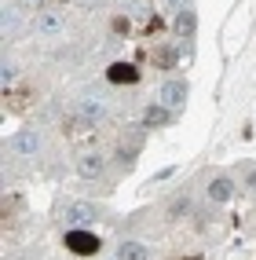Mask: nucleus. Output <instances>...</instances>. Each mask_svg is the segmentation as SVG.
Segmentation results:
<instances>
[{
	"instance_id": "8",
	"label": "nucleus",
	"mask_w": 256,
	"mask_h": 260,
	"mask_svg": "<svg viewBox=\"0 0 256 260\" xmlns=\"http://www.w3.org/2000/svg\"><path fill=\"white\" fill-rule=\"evenodd\" d=\"M168 121H172V110L161 107V103H150V107L143 110V125L147 128H161V125H168Z\"/></svg>"
},
{
	"instance_id": "1",
	"label": "nucleus",
	"mask_w": 256,
	"mask_h": 260,
	"mask_svg": "<svg viewBox=\"0 0 256 260\" xmlns=\"http://www.w3.org/2000/svg\"><path fill=\"white\" fill-rule=\"evenodd\" d=\"M41 147H44L41 128H22V132L11 136V154H15V158H37Z\"/></svg>"
},
{
	"instance_id": "14",
	"label": "nucleus",
	"mask_w": 256,
	"mask_h": 260,
	"mask_svg": "<svg viewBox=\"0 0 256 260\" xmlns=\"http://www.w3.org/2000/svg\"><path fill=\"white\" fill-rule=\"evenodd\" d=\"M15 26H19V19H15V8L4 11V33H15Z\"/></svg>"
},
{
	"instance_id": "9",
	"label": "nucleus",
	"mask_w": 256,
	"mask_h": 260,
	"mask_svg": "<svg viewBox=\"0 0 256 260\" xmlns=\"http://www.w3.org/2000/svg\"><path fill=\"white\" fill-rule=\"evenodd\" d=\"M106 77L114 84H135V81H139V70H135L132 62H114L110 70H106Z\"/></svg>"
},
{
	"instance_id": "7",
	"label": "nucleus",
	"mask_w": 256,
	"mask_h": 260,
	"mask_svg": "<svg viewBox=\"0 0 256 260\" xmlns=\"http://www.w3.org/2000/svg\"><path fill=\"white\" fill-rule=\"evenodd\" d=\"M77 114H81L84 121H88V125H95V121L106 117V107H102V99L88 95V99H81V103H77Z\"/></svg>"
},
{
	"instance_id": "11",
	"label": "nucleus",
	"mask_w": 256,
	"mask_h": 260,
	"mask_svg": "<svg viewBox=\"0 0 256 260\" xmlns=\"http://www.w3.org/2000/svg\"><path fill=\"white\" fill-rule=\"evenodd\" d=\"M209 198H212V202H231V198H234V180H231V176H216V180L209 183Z\"/></svg>"
},
{
	"instance_id": "17",
	"label": "nucleus",
	"mask_w": 256,
	"mask_h": 260,
	"mask_svg": "<svg viewBox=\"0 0 256 260\" xmlns=\"http://www.w3.org/2000/svg\"><path fill=\"white\" fill-rule=\"evenodd\" d=\"M245 187H252V190H256V169H249V172H245Z\"/></svg>"
},
{
	"instance_id": "2",
	"label": "nucleus",
	"mask_w": 256,
	"mask_h": 260,
	"mask_svg": "<svg viewBox=\"0 0 256 260\" xmlns=\"http://www.w3.org/2000/svg\"><path fill=\"white\" fill-rule=\"evenodd\" d=\"M66 249H70V253H77V256H92V253H99V238L92 235V231H66Z\"/></svg>"
},
{
	"instance_id": "4",
	"label": "nucleus",
	"mask_w": 256,
	"mask_h": 260,
	"mask_svg": "<svg viewBox=\"0 0 256 260\" xmlns=\"http://www.w3.org/2000/svg\"><path fill=\"white\" fill-rule=\"evenodd\" d=\"M62 26H66V19H62L59 11H41V15H37V22H33L37 37H59Z\"/></svg>"
},
{
	"instance_id": "3",
	"label": "nucleus",
	"mask_w": 256,
	"mask_h": 260,
	"mask_svg": "<svg viewBox=\"0 0 256 260\" xmlns=\"http://www.w3.org/2000/svg\"><path fill=\"white\" fill-rule=\"evenodd\" d=\"M102 172H106V158H102L99 150L77 154V176H81V180H99Z\"/></svg>"
},
{
	"instance_id": "12",
	"label": "nucleus",
	"mask_w": 256,
	"mask_h": 260,
	"mask_svg": "<svg viewBox=\"0 0 256 260\" xmlns=\"http://www.w3.org/2000/svg\"><path fill=\"white\" fill-rule=\"evenodd\" d=\"M194 26H198V19H194V11H179L176 15V37H194Z\"/></svg>"
},
{
	"instance_id": "13",
	"label": "nucleus",
	"mask_w": 256,
	"mask_h": 260,
	"mask_svg": "<svg viewBox=\"0 0 256 260\" xmlns=\"http://www.w3.org/2000/svg\"><path fill=\"white\" fill-rule=\"evenodd\" d=\"M15 81H19V62L4 59V66H0V84H4V88H11Z\"/></svg>"
},
{
	"instance_id": "5",
	"label": "nucleus",
	"mask_w": 256,
	"mask_h": 260,
	"mask_svg": "<svg viewBox=\"0 0 256 260\" xmlns=\"http://www.w3.org/2000/svg\"><path fill=\"white\" fill-rule=\"evenodd\" d=\"M95 216H99L95 202H74V205H66V213H62L66 223H92Z\"/></svg>"
},
{
	"instance_id": "18",
	"label": "nucleus",
	"mask_w": 256,
	"mask_h": 260,
	"mask_svg": "<svg viewBox=\"0 0 256 260\" xmlns=\"http://www.w3.org/2000/svg\"><path fill=\"white\" fill-rule=\"evenodd\" d=\"M77 4H95V0H77Z\"/></svg>"
},
{
	"instance_id": "15",
	"label": "nucleus",
	"mask_w": 256,
	"mask_h": 260,
	"mask_svg": "<svg viewBox=\"0 0 256 260\" xmlns=\"http://www.w3.org/2000/svg\"><path fill=\"white\" fill-rule=\"evenodd\" d=\"M168 213H172V220H176L179 213H187V202H183V198H179V202H172V205H168Z\"/></svg>"
},
{
	"instance_id": "10",
	"label": "nucleus",
	"mask_w": 256,
	"mask_h": 260,
	"mask_svg": "<svg viewBox=\"0 0 256 260\" xmlns=\"http://www.w3.org/2000/svg\"><path fill=\"white\" fill-rule=\"evenodd\" d=\"M114 260H150V249H147V242H121Z\"/></svg>"
},
{
	"instance_id": "16",
	"label": "nucleus",
	"mask_w": 256,
	"mask_h": 260,
	"mask_svg": "<svg viewBox=\"0 0 256 260\" xmlns=\"http://www.w3.org/2000/svg\"><path fill=\"white\" fill-rule=\"evenodd\" d=\"M19 4H22V8H29V11H37V8H44V4H48V0H19Z\"/></svg>"
},
{
	"instance_id": "6",
	"label": "nucleus",
	"mask_w": 256,
	"mask_h": 260,
	"mask_svg": "<svg viewBox=\"0 0 256 260\" xmlns=\"http://www.w3.org/2000/svg\"><path fill=\"white\" fill-rule=\"evenodd\" d=\"M183 99H187V84H183V81H165L161 92H158V103H161V107H168V110L179 107Z\"/></svg>"
}]
</instances>
